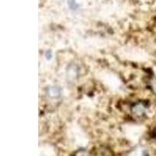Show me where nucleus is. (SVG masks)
Returning <instances> with one entry per match:
<instances>
[{
  "label": "nucleus",
  "instance_id": "1",
  "mask_svg": "<svg viewBox=\"0 0 156 156\" xmlns=\"http://www.w3.org/2000/svg\"><path fill=\"white\" fill-rule=\"evenodd\" d=\"M66 76L67 80L70 82H73L77 79L79 76V67L76 64H70L66 69Z\"/></svg>",
  "mask_w": 156,
  "mask_h": 156
},
{
  "label": "nucleus",
  "instance_id": "6",
  "mask_svg": "<svg viewBox=\"0 0 156 156\" xmlns=\"http://www.w3.org/2000/svg\"><path fill=\"white\" fill-rule=\"evenodd\" d=\"M152 86H153V87H154V90H156V80L152 83Z\"/></svg>",
  "mask_w": 156,
  "mask_h": 156
},
{
  "label": "nucleus",
  "instance_id": "5",
  "mask_svg": "<svg viewBox=\"0 0 156 156\" xmlns=\"http://www.w3.org/2000/svg\"><path fill=\"white\" fill-rule=\"evenodd\" d=\"M44 55H45V57H46V58L48 60H50L51 58V57H52V53H51V50H48V51L45 52Z\"/></svg>",
  "mask_w": 156,
  "mask_h": 156
},
{
  "label": "nucleus",
  "instance_id": "2",
  "mask_svg": "<svg viewBox=\"0 0 156 156\" xmlns=\"http://www.w3.org/2000/svg\"><path fill=\"white\" fill-rule=\"evenodd\" d=\"M145 111V106L142 103H136L134 105H133L131 108V112L133 113V115H136V116H141L144 115Z\"/></svg>",
  "mask_w": 156,
  "mask_h": 156
},
{
  "label": "nucleus",
  "instance_id": "4",
  "mask_svg": "<svg viewBox=\"0 0 156 156\" xmlns=\"http://www.w3.org/2000/svg\"><path fill=\"white\" fill-rule=\"evenodd\" d=\"M68 5H69V6L71 9H75L77 8V5L76 4L75 0H68Z\"/></svg>",
  "mask_w": 156,
  "mask_h": 156
},
{
  "label": "nucleus",
  "instance_id": "3",
  "mask_svg": "<svg viewBox=\"0 0 156 156\" xmlns=\"http://www.w3.org/2000/svg\"><path fill=\"white\" fill-rule=\"evenodd\" d=\"M47 93L49 97L55 98H58L61 95L62 90L58 86H51L48 88Z\"/></svg>",
  "mask_w": 156,
  "mask_h": 156
}]
</instances>
